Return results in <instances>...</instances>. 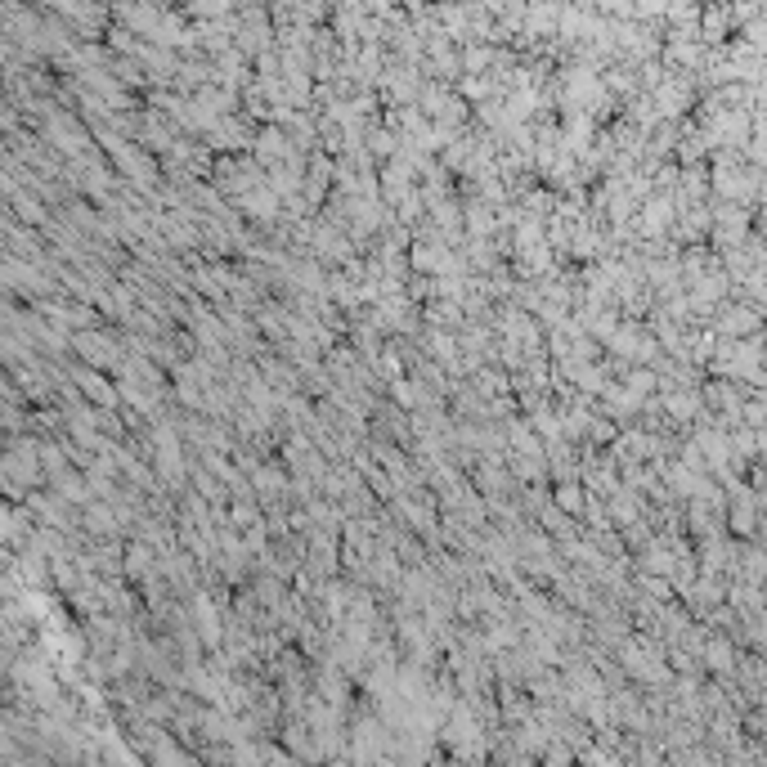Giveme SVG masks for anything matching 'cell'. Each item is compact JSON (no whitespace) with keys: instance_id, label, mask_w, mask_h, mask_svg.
Here are the masks:
<instances>
[{"instance_id":"cell-1","label":"cell","mask_w":767,"mask_h":767,"mask_svg":"<svg viewBox=\"0 0 767 767\" xmlns=\"http://www.w3.org/2000/svg\"><path fill=\"white\" fill-rule=\"evenodd\" d=\"M763 323H767L763 306L736 297V301H727V306L714 314V323H709V328H714L723 341H750V337H759V332H763Z\"/></svg>"},{"instance_id":"cell-2","label":"cell","mask_w":767,"mask_h":767,"mask_svg":"<svg viewBox=\"0 0 767 767\" xmlns=\"http://www.w3.org/2000/svg\"><path fill=\"white\" fill-rule=\"evenodd\" d=\"M588 489L584 485H557V494H552V503L561 507V512L570 516V521H584V512H588Z\"/></svg>"},{"instance_id":"cell-3","label":"cell","mask_w":767,"mask_h":767,"mask_svg":"<svg viewBox=\"0 0 767 767\" xmlns=\"http://www.w3.org/2000/svg\"><path fill=\"white\" fill-rule=\"evenodd\" d=\"M198 624H202V633H207V642L220 637V619L211 615V602H198Z\"/></svg>"},{"instance_id":"cell-4","label":"cell","mask_w":767,"mask_h":767,"mask_svg":"<svg viewBox=\"0 0 767 767\" xmlns=\"http://www.w3.org/2000/svg\"><path fill=\"white\" fill-rule=\"evenodd\" d=\"M759 341H763V355H767V323H763V332H759Z\"/></svg>"}]
</instances>
